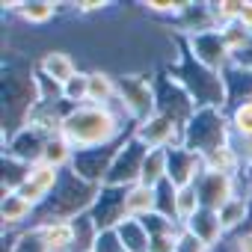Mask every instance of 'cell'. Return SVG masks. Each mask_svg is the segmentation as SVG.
Masks as SVG:
<instances>
[{"label":"cell","instance_id":"cell-1","mask_svg":"<svg viewBox=\"0 0 252 252\" xmlns=\"http://www.w3.org/2000/svg\"><path fill=\"white\" fill-rule=\"evenodd\" d=\"M122 131L119 116L110 107H95V104H83L74 107L71 113L63 116V137L74 152H89V149H101L107 146L116 134Z\"/></svg>","mask_w":252,"mask_h":252},{"label":"cell","instance_id":"cell-2","mask_svg":"<svg viewBox=\"0 0 252 252\" xmlns=\"http://www.w3.org/2000/svg\"><path fill=\"white\" fill-rule=\"evenodd\" d=\"M134 137H137V143L146 152H152V149H166L169 152V146L178 149V122L172 116L152 113L149 119H143L137 125V134Z\"/></svg>","mask_w":252,"mask_h":252},{"label":"cell","instance_id":"cell-3","mask_svg":"<svg viewBox=\"0 0 252 252\" xmlns=\"http://www.w3.org/2000/svg\"><path fill=\"white\" fill-rule=\"evenodd\" d=\"M57 181H60V169H54V166H48V163H30L27 172H24V178H21V184H18V193H21L27 202L42 205V202L54 193Z\"/></svg>","mask_w":252,"mask_h":252},{"label":"cell","instance_id":"cell-4","mask_svg":"<svg viewBox=\"0 0 252 252\" xmlns=\"http://www.w3.org/2000/svg\"><path fill=\"white\" fill-rule=\"evenodd\" d=\"M36 240L42 243V252H71L77 246V225L71 220H51L42 222L36 231Z\"/></svg>","mask_w":252,"mask_h":252},{"label":"cell","instance_id":"cell-5","mask_svg":"<svg viewBox=\"0 0 252 252\" xmlns=\"http://www.w3.org/2000/svg\"><path fill=\"white\" fill-rule=\"evenodd\" d=\"M158 190L155 187H146V184H131L122 196V220H143V217H152L158 214Z\"/></svg>","mask_w":252,"mask_h":252},{"label":"cell","instance_id":"cell-6","mask_svg":"<svg viewBox=\"0 0 252 252\" xmlns=\"http://www.w3.org/2000/svg\"><path fill=\"white\" fill-rule=\"evenodd\" d=\"M199 196H202V208L217 211L220 205H225L228 199H234V178L231 175H217V172H205L199 181Z\"/></svg>","mask_w":252,"mask_h":252},{"label":"cell","instance_id":"cell-7","mask_svg":"<svg viewBox=\"0 0 252 252\" xmlns=\"http://www.w3.org/2000/svg\"><path fill=\"white\" fill-rule=\"evenodd\" d=\"M163 181H169V152L166 149H152L140 160L137 184H146V187H155L158 190Z\"/></svg>","mask_w":252,"mask_h":252},{"label":"cell","instance_id":"cell-8","mask_svg":"<svg viewBox=\"0 0 252 252\" xmlns=\"http://www.w3.org/2000/svg\"><path fill=\"white\" fill-rule=\"evenodd\" d=\"M202 211V196L196 184H181L172 187V217L178 225H190Z\"/></svg>","mask_w":252,"mask_h":252},{"label":"cell","instance_id":"cell-9","mask_svg":"<svg viewBox=\"0 0 252 252\" xmlns=\"http://www.w3.org/2000/svg\"><path fill=\"white\" fill-rule=\"evenodd\" d=\"M39 71H42V77H48V80H54L60 89L77 74V63L71 60V54H65V51H48L42 60H39Z\"/></svg>","mask_w":252,"mask_h":252},{"label":"cell","instance_id":"cell-10","mask_svg":"<svg viewBox=\"0 0 252 252\" xmlns=\"http://www.w3.org/2000/svg\"><path fill=\"white\" fill-rule=\"evenodd\" d=\"M119 95L125 101V110L149 119L152 116V86L149 80H125L119 83Z\"/></svg>","mask_w":252,"mask_h":252},{"label":"cell","instance_id":"cell-11","mask_svg":"<svg viewBox=\"0 0 252 252\" xmlns=\"http://www.w3.org/2000/svg\"><path fill=\"white\" fill-rule=\"evenodd\" d=\"M113 228L119 231L125 252H149V249H152V231L146 228L143 220H128V217H125V220H119Z\"/></svg>","mask_w":252,"mask_h":252},{"label":"cell","instance_id":"cell-12","mask_svg":"<svg viewBox=\"0 0 252 252\" xmlns=\"http://www.w3.org/2000/svg\"><path fill=\"white\" fill-rule=\"evenodd\" d=\"M202 160H205V172H217V175H231L234 178L240 155L228 143H217V146H211V149L202 152Z\"/></svg>","mask_w":252,"mask_h":252},{"label":"cell","instance_id":"cell-13","mask_svg":"<svg viewBox=\"0 0 252 252\" xmlns=\"http://www.w3.org/2000/svg\"><path fill=\"white\" fill-rule=\"evenodd\" d=\"M0 214H3V228H15V225H24L36 214V205L27 202L15 190V193H3V208H0Z\"/></svg>","mask_w":252,"mask_h":252},{"label":"cell","instance_id":"cell-14","mask_svg":"<svg viewBox=\"0 0 252 252\" xmlns=\"http://www.w3.org/2000/svg\"><path fill=\"white\" fill-rule=\"evenodd\" d=\"M116 95H119V83H116L113 74H107V71H101V68L89 71V104H95V107H110Z\"/></svg>","mask_w":252,"mask_h":252},{"label":"cell","instance_id":"cell-15","mask_svg":"<svg viewBox=\"0 0 252 252\" xmlns=\"http://www.w3.org/2000/svg\"><path fill=\"white\" fill-rule=\"evenodd\" d=\"M214 214H217V222H220V231H222V234H225V231H234V228L243 225L246 217H249V199H246V196H234V199H228L225 205H220Z\"/></svg>","mask_w":252,"mask_h":252},{"label":"cell","instance_id":"cell-16","mask_svg":"<svg viewBox=\"0 0 252 252\" xmlns=\"http://www.w3.org/2000/svg\"><path fill=\"white\" fill-rule=\"evenodd\" d=\"M71 158H74V149L65 143V137L60 134V137H51V140H45V146H42V160L39 163H48V166H54V169H63L65 163H71Z\"/></svg>","mask_w":252,"mask_h":252},{"label":"cell","instance_id":"cell-17","mask_svg":"<svg viewBox=\"0 0 252 252\" xmlns=\"http://www.w3.org/2000/svg\"><path fill=\"white\" fill-rule=\"evenodd\" d=\"M60 98L68 101V104H74V107L89 104V74H86V71H77V74L60 89Z\"/></svg>","mask_w":252,"mask_h":252},{"label":"cell","instance_id":"cell-18","mask_svg":"<svg viewBox=\"0 0 252 252\" xmlns=\"http://www.w3.org/2000/svg\"><path fill=\"white\" fill-rule=\"evenodd\" d=\"M231 131L243 140H252V98L240 101L231 113Z\"/></svg>","mask_w":252,"mask_h":252},{"label":"cell","instance_id":"cell-19","mask_svg":"<svg viewBox=\"0 0 252 252\" xmlns=\"http://www.w3.org/2000/svg\"><path fill=\"white\" fill-rule=\"evenodd\" d=\"M54 15H57V3H51V0H33V3H24L21 9V18L27 24H48Z\"/></svg>","mask_w":252,"mask_h":252},{"label":"cell","instance_id":"cell-20","mask_svg":"<svg viewBox=\"0 0 252 252\" xmlns=\"http://www.w3.org/2000/svg\"><path fill=\"white\" fill-rule=\"evenodd\" d=\"M220 42L225 45V51H228V54H237V51H243V48H249V45H252V36H249L240 24H228V27H222V30H220Z\"/></svg>","mask_w":252,"mask_h":252},{"label":"cell","instance_id":"cell-21","mask_svg":"<svg viewBox=\"0 0 252 252\" xmlns=\"http://www.w3.org/2000/svg\"><path fill=\"white\" fill-rule=\"evenodd\" d=\"M146 9L149 12H160V15H178V12H187L190 3H184V0H149Z\"/></svg>","mask_w":252,"mask_h":252},{"label":"cell","instance_id":"cell-22","mask_svg":"<svg viewBox=\"0 0 252 252\" xmlns=\"http://www.w3.org/2000/svg\"><path fill=\"white\" fill-rule=\"evenodd\" d=\"M211 246L196 234V231H190L187 225H184V231H181V240H178V252H208Z\"/></svg>","mask_w":252,"mask_h":252},{"label":"cell","instance_id":"cell-23","mask_svg":"<svg viewBox=\"0 0 252 252\" xmlns=\"http://www.w3.org/2000/svg\"><path fill=\"white\" fill-rule=\"evenodd\" d=\"M237 24L252 36V0H243V9H240V18H237Z\"/></svg>","mask_w":252,"mask_h":252},{"label":"cell","instance_id":"cell-24","mask_svg":"<svg viewBox=\"0 0 252 252\" xmlns=\"http://www.w3.org/2000/svg\"><path fill=\"white\" fill-rule=\"evenodd\" d=\"M74 6H77V12L89 15V12H101L107 3H101V0H80V3H74Z\"/></svg>","mask_w":252,"mask_h":252},{"label":"cell","instance_id":"cell-25","mask_svg":"<svg viewBox=\"0 0 252 252\" xmlns=\"http://www.w3.org/2000/svg\"><path fill=\"white\" fill-rule=\"evenodd\" d=\"M234 252H252V231H243L234 237Z\"/></svg>","mask_w":252,"mask_h":252},{"label":"cell","instance_id":"cell-26","mask_svg":"<svg viewBox=\"0 0 252 252\" xmlns=\"http://www.w3.org/2000/svg\"><path fill=\"white\" fill-rule=\"evenodd\" d=\"M83 252H92V249H83Z\"/></svg>","mask_w":252,"mask_h":252}]
</instances>
